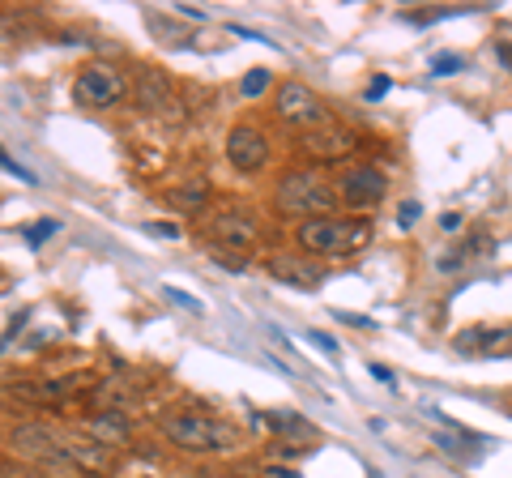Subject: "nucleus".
<instances>
[{
    "mask_svg": "<svg viewBox=\"0 0 512 478\" xmlns=\"http://www.w3.org/2000/svg\"><path fill=\"white\" fill-rule=\"evenodd\" d=\"M372 239V222L367 218H308L295 227V244L303 257L312 261H342V257H355V252L367 248Z\"/></svg>",
    "mask_w": 512,
    "mask_h": 478,
    "instance_id": "f257e3e1",
    "label": "nucleus"
},
{
    "mask_svg": "<svg viewBox=\"0 0 512 478\" xmlns=\"http://www.w3.org/2000/svg\"><path fill=\"white\" fill-rule=\"evenodd\" d=\"M338 188H333L320 171H308V167H295L286 171L278 188H274V205L282 214H295V218H329V210H338Z\"/></svg>",
    "mask_w": 512,
    "mask_h": 478,
    "instance_id": "f03ea898",
    "label": "nucleus"
},
{
    "mask_svg": "<svg viewBox=\"0 0 512 478\" xmlns=\"http://www.w3.org/2000/svg\"><path fill=\"white\" fill-rule=\"evenodd\" d=\"M163 432L175 449H184V453H222L235 444V427L218 423L201 410H171L163 419Z\"/></svg>",
    "mask_w": 512,
    "mask_h": 478,
    "instance_id": "7ed1b4c3",
    "label": "nucleus"
},
{
    "mask_svg": "<svg viewBox=\"0 0 512 478\" xmlns=\"http://www.w3.org/2000/svg\"><path fill=\"white\" fill-rule=\"evenodd\" d=\"M73 99H77V107L111 111L116 103L128 99V77L116 65H86L73 82Z\"/></svg>",
    "mask_w": 512,
    "mask_h": 478,
    "instance_id": "20e7f679",
    "label": "nucleus"
},
{
    "mask_svg": "<svg viewBox=\"0 0 512 478\" xmlns=\"http://www.w3.org/2000/svg\"><path fill=\"white\" fill-rule=\"evenodd\" d=\"M9 444L18 449L22 457H30V461H39V466H47V470H56V474H73L77 466H73V457H69V449L47 432V427H35V423H26V427H13V436H9Z\"/></svg>",
    "mask_w": 512,
    "mask_h": 478,
    "instance_id": "39448f33",
    "label": "nucleus"
},
{
    "mask_svg": "<svg viewBox=\"0 0 512 478\" xmlns=\"http://www.w3.org/2000/svg\"><path fill=\"white\" fill-rule=\"evenodd\" d=\"M274 111L286 124H303V129H325L329 124V111L320 103V94L303 82H282L274 94Z\"/></svg>",
    "mask_w": 512,
    "mask_h": 478,
    "instance_id": "423d86ee",
    "label": "nucleus"
},
{
    "mask_svg": "<svg viewBox=\"0 0 512 478\" xmlns=\"http://www.w3.org/2000/svg\"><path fill=\"white\" fill-rule=\"evenodd\" d=\"M359 150V137L342 129V124H325V129H312L299 137V154L312 158V163H342Z\"/></svg>",
    "mask_w": 512,
    "mask_h": 478,
    "instance_id": "0eeeda50",
    "label": "nucleus"
},
{
    "mask_svg": "<svg viewBox=\"0 0 512 478\" xmlns=\"http://www.w3.org/2000/svg\"><path fill=\"white\" fill-rule=\"evenodd\" d=\"M389 193V180H384L380 167H350L338 184V197L350 205V210H376Z\"/></svg>",
    "mask_w": 512,
    "mask_h": 478,
    "instance_id": "6e6552de",
    "label": "nucleus"
},
{
    "mask_svg": "<svg viewBox=\"0 0 512 478\" xmlns=\"http://www.w3.org/2000/svg\"><path fill=\"white\" fill-rule=\"evenodd\" d=\"M227 158L235 171H261L269 163V137L256 124H235L227 133Z\"/></svg>",
    "mask_w": 512,
    "mask_h": 478,
    "instance_id": "1a4fd4ad",
    "label": "nucleus"
},
{
    "mask_svg": "<svg viewBox=\"0 0 512 478\" xmlns=\"http://www.w3.org/2000/svg\"><path fill=\"white\" fill-rule=\"evenodd\" d=\"M210 235L218 239L222 248H231V252H248V248L261 244V222H256L248 210H227L222 218H214Z\"/></svg>",
    "mask_w": 512,
    "mask_h": 478,
    "instance_id": "9d476101",
    "label": "nucleus"
},
{
    "mask_svg": "<svg viewBox=\"0 0 512 478\" xmlns=\"http://www.w3.org/2000/svg\"><path fill=\"white\" fill-rule=\"evenodd\" d=\"M453 346L461 355H512V325H474V329H461Z\"/></svg>",
    "mask_w": 512,
    "mask_h": 478,
    "instance_id": "9b49d317",
    "label": "nucleus"
},
{
    "mask_svg": "<svg viewBox=\"0 0 512 478\" xmlns=\"http://www.w3.org/2000/svg\"><path fill=\"white\" fill-rule=\"evenodd\" d=\"M269 274L286 286H299V291H316L320 278H325V269H320L312 257H303V252H274V257H269Z\"/></svg>",
    "mask_w": 512,
    "mask_h": 478,
    "instance_id": "f8f14e48",
    "label": "nucleus"
},
{
    "mask_svg": "<svg viewBox=\"0 0 512 478\" xmlns=\"http://www.w3.org/2000/svg\"><path fill=\"white\" fill-rule=\"evenodd\" d=\"M86 436L99 444V449H120V444L133 436V419L124 410H99L86 419Z\"/></svg>",
    "mask_w": 512,
    "mask_h": 478,
    "instance_id": "ddd939ff",
    "label": "nucleus"
},
{
    "mask_svg": "<svg viewBox=\"0 0 512 478\" xmlns=\"http://www.w3.org/2000/svg\"><path fill=\"white\" fill-rule=\"evenodd\" d=\"M133 103L141 111H163L171 103V82L163 69H137V86H133Z\"/></svg>",
    "mask_w": 512,
    "mask_h": 478,
    "instance_id": "4468645a",
    "label": "nucleus"
},
{
    "mask_svg": "<svg viewBox=\"0 0 512 478\" xmlns=\"http://www.w3.org/2000/svg\"><path fill=\"white\" fill-rule=\"evenodd\" d=\"M210 197H214L210 180H205V175H188V184H180V188H171L167 193V205L171 210H180V214H201L205 205H210Z\"/></svg>",
    "mask_w": 512,
    "mask_h": 478,
    "instance_id": "2eb2a0df",
    "label": "nucleus"
},
{
    "mask_svg": "<svg viewBox=\"0 0 512 478\" xmlns=\"http://www.w3.org/2000/svg\"><path fill=\"white\" fill-rule=\"evenodd\" d=\"M256 419H261L269 432H278V436H295V440H312L316 436V427L303 419L299 410H261Z\"/></svg>",
    "mask_w": 512,
    "mask_h": 478,
    "instance_id": "dca6fc26",
    "label": "nucleus"
},
{
    "mask_svg": "<svg viewBox=\"0 0 512 478\" xmlns=\"http://www.w3.org/2000/svg\"><path fill=\"white\" fill-rule=\"evenodd\" d=\"M82 389V376H64V380H35V385H22L18 393L30 397V402H60V397H69Z\"/></svg>",
    "mask_w": 512,
    "mask_h": 478,
    "instance_id": "f3484780",
    "label": "nucleus"
},
{
    "mask_svg": "<svg viewBox=\"0 0 512 478\" xmlns=\"http://www.w3.org/2000/svg\"><path fill=\"white\" fill-rule=\"evenodd\" d=\"M77 470H107V453H99V444H64Z\"/></svg>",
    "mask_w": 512,
    "mask_h": 478,
    "instance_id": "a211bd4d",
    "label": "nucleus"
},
{
    "mask_svg": "<svg viewBox=\"0 0 512 478\" xmlns=\"http://www.w3.org/2000/svg\"><path fill=\"white\" fill-rule=\"evenodd\" d=\"M94 402H116V410H120V406H133V402H137V389L116 385V380H111V385H99V389H94Z\"/></svg>",
    "mask_w": 512,
    "mask_h": 478,
    "instance_id": "6ab92c4d",
    "label": "nucleus"
},
{
    "mask_svg": "<svg viewBox=\"0 0 512 478\" xmlns=\"http://www.w3.org/2000/svg\"><path fill=\"white\" fill-rule=\"evenodd\" d=\"M466 69V60H461L457 52H440V56H431V73L436 77H453V73H461Z\"/></svg>",
    "mask_w": 512,
    "mask_h": 478,
    "instance_id": "aec40b11",
    "label": "nucleus"
},
{
    "mask_svg": "<svg viewBox=\"0 0 512 478\" xmlns=\"http://www.w3.org/2000/svg\"><path fill=\"white\" fill-rule=\"evenodd\" d=\"M56 231H60V222H56V218H43V222H35V227H26L22 235H26V244H30V248H39L43 239H52Z\"/></svg>",
    "mask_w": 512,
    "mask_h": 478,
    "instance_id": "412c9836",
    "label": "nucleus"
},
{
    "mask_svg": "<svg viewBox=\"0 0 512 478\" xmlns=\"http://www.w3.org/2000/svg\"><path fill=\"white\" fill-rule=\"evenodd\" d=\"M269 82H274V77H269V69H252V73L244 77V86H239V90H244L248 99H261V94L269 90Z\"/></svg>",
    "mask_w": 512,
    "mask_h": 478,
    "instance_id": "4be33fe9",
    "label": "nucleus"
},
{
    "mask_svg": "<svg viewBox=\"0 0 512 478\" xmlns=\"http://www.w3.org/2000/svg\"><path fill=\"white\" fill-rule=\"evenodd\" d=\"M419 214H423L419 201H402V205H397V227H414V222H419Z\"/></svg>",
    "mask_w": 512,
    "mask_h": 478,
    "instance_id": "5701e85b",
    "label": "nucleus"
},
{
    "mask_svg": "<svg viewBox=\"0 0 512 478\" xmlns=\"http://www.w3.org/2000/svg\"><path fill=\"white\" fill-rule=\"evenodd\" d=\"M0 167H5V171H13V175H18L22 184H35V175H30V171L18 163V158H13V154H5V150H0Z\"/></svg>",
    "mask_w": 512,
    "mask_h": 478,
    "instance_id": "b1692460",
    "label": "nucleus"
},
{
    "mask_svg": "<svg viewBox=\"0 0 512 478\" xmlns=\"http://www.w3.org/2000/svg\"><path fill=\"white\" fill-rule=\"evenodd\" d=\"M0 478H35V470L18 466V461H0Z\"/></svg>",
    "mask_w": 512,
    "mask_h": 478,
    "instance_id": "393cba45",
    "label": "nucleus"
},
{
    "mask_svg": "<svg viewBox=\"0 0 512 478\" xmlns=\"http://www.w3.org/2000/svg\"><path fill=\"white\" fill-rule=\"evenodd\" d=\"M308 338H312L316 346H325V350H329V355H338V350H342V346H338V338H329V333H325V329H312V333H308Z\"/></svg>",
    "mask_w": 512,
    "mask_h": 478,
    "instance_id": "a878e982",
    "label": "nucleus"
},
{
    "mask_svg": "<svg viewBox=\"0 0 512 478\" xmlns=\"http://www.w3.org/2000/svg\"><path fill=\"white\" fill-rule=\"evenodd\" d=\"M167 295H171V299H175V304H184V308H188V312H201V299H192V295H188V291H175V286H167Z\"/></svg>",
    "mask_w": 512,
    "mask_h": 478,
    "instance_id": "bb28decb",
    "label": "nucleus"
},
{
    "mask_svg": "<svg viewBox=\"0 0 512 478\" xmlns=\"http://www.w3.org/2000/svg\"><path fill=\"white\" fill-rule=\"evenodd\" d=\"M150 235H163V239H180V227H171V222H146Z\"/></svg>",
    "mask_w": 512,
    "mask_h": 478,
    "instance_id": "cd10ccee",
    "label": "nucleus"
},
{
    "mask_svg": "<svg viewBox=\"0 0 512 478\" xmlns=\"http://www.w3.org/2000/svg\"><path fill=\"white\" fill-rule=\"evenodd\" d=\"M389 94V77H376L372 86H367V99H384Z\"/></svg>",
    "mask_w": 512,
    "mask_h": 478,
    "instance_id": "c85d7f7f",
    "label": "nucleus"
},
{
    "mask_svg": "<svg viewBox=\"0 0 512 478\" xmlns=\"http://www.w3.org/2000/svg\"><path fill=\"white\" fill-rule=\"evenodd\" d=\"M372 376L380 380V385H393V372H389V368H384V363H372Z\"/></svg>",
    "mask_w": 512,
    "mask_h": 478,
    "instance_id": "c756f323",
    "label": "nucleus"
},
{
    "mask_svg": "<svg viewBox=\"0 0 512 478\" xmlns=\"http://www.w3.org/2000/svg\"><path fill=\"white\" fill-rule=\"evenodd\" d=\"M495 56H500V60H504V65L512 69V43H495Z\"/></svg>",
    "mask_w": 512,
    "mask_h": 478,
    "instance_id": "7c9ffc66",
    "label": "nucleus"
},
{
    "mask_svg": "<svg viewBox=\"0 0 512 478\" xmlns=\"http://www.w3.org/2000/svg\"><path fill=\"white\" fill-rule=\"evenodd\" d=\"M440 227H444V231H457V227H461V214H444Z\"/></svg>",
    "mask_w": 512,
    "mask_h": 478,
    "instance_id": "2f4dec72",
    "label": "nucleus"
},
{
    "mask_svg": "<svg viewBox=\"0 0 512 478\" xmlns=\"http://www.w3.org/2000/svg\"><path fill=\"white\" fill-rule=\"evenodd\" d=\"M269 474H274V478H303L299 470H282V466H269Z\"/></svg>",
    "mask_w": 512,
    "mask_h": 478,
    "instance_id": "473e14b6",
    "label": "nucleus"
}]
</instances>
